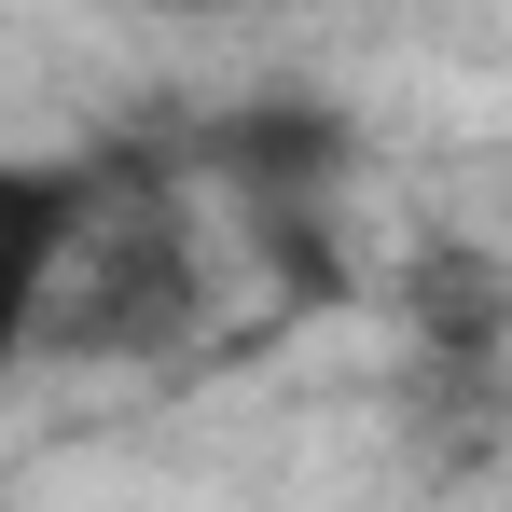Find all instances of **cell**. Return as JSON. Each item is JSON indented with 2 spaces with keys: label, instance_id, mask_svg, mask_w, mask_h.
Instances as JSON below:
<instances>
[{
  "label": "cell",
  "instance_id": "6da1fadb",
  "mask_svg": "<svg viewBox=\"0 0 512 512\" xmlns=\"http://www.w3.org/2000/svg\"><path fill=\"white\" fill-rule=\"evenodd\" d=\"M402 333H416V360H443V374H499L512 360V263L485 250H416L402 263Z\"/></svg>",
  "mask_w": 512,
  "mask_h": 512
}]
</instances>
